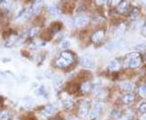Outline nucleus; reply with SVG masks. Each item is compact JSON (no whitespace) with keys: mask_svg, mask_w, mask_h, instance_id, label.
<instances>
[{"mask_svg":"<svg viewBox=\"0 0 146 120\" xmlns=\"http://www.w3.org/2000/svg\"><path fill=\"white\" fill-rule=\"evenodd\" d=\"M81 89H82V91L84 93H88L90 89H91V84L89 82H85L82 84L81 86Z\"/></svg>","mask_w":146,"mask_h":120,"instance_id":"obj_17","label":"nucleus"},{"mask_svg":"<svg viewBox=\"0 0 146 120\" xmlns=\"http://www.w3.org/2000/svg\"><path fill=\"white\" fill-rule=\"evenodd\" d=\"M89 103L88 101H83L81 105H80V108H79V115L80 117H85L86 115L89 114Z\"/></svg>","mask_w":146,"mask_h":120,"instance_id":"obj_3","label":"nucleus"},{"mask_svg":"<svg viewBox=\"0 0 146 120\" xmlns=\"http://www.w3.org/2000/svg\"><path fill=\"white\" fill-rule=\"evenodd\" d=\"M17 38H18L17 35H11V36L8 38V40L7 41V42H6V46H11L16 42V41L17 40Z\"/></svg>","mask_w":146,"mask_h":120,"instance_id":"obj_14","label":"nucleus"},{"mask_svg":"<svg viewBox=\"0 0 146 120\" xmlns=\"http://www.w3.org/2000/svg\"><path fill=\"white\" fill-rule=\"evenodd\" d=\"M120 87L121 89L125 90V91H131L133 89V84L131 83V82H128V81H124V82H122L120 84Z\"/></svg>","mask_w":146,"mask_h":120,"instance_id":"obj_11","label":"nucleus"},{"mask_svg":"<svg viewBox=\"0 0 146 120\" xmlns=\"http://www.w3.org/2000/svg\"><path fill=\"white\" fill-rule=\"evenodd\" d=\"M74 61V57L71 52H63L56 61V65L58 68H67Z\"/></svg>","mask_w":146,"mask_h":120,"instance_id":"obj_1","label":"nucleus"},{"mask_svg":"<svg viewBox=\"0 0 146 120\" xmlns=\"http://www.w3.org/2000/svg\"><path fill=\"white\" fill-rule=\"evenodd\" d=\"M8 118V114L7 112H3L1 115H0V119L2 120H7Z\"/></svg>","mask_w":146,"mask_h":120,"instance_id":"obj_23","label":"nucleus"},{"mask_svg":"<svg viewBox=\"0 0 146 120\" xmlns=\"http://www.w3.org/2000/svg\"><path fill=\"white\" fill-rule=\"evenodd\" d=\"M120 66H121V65H120L119 60H118V59H114V60H112V61L109 63L108 68H109V70H110V71H117L118 69H119Z\"/></svg>","mask_w":146,"mask_h":120,"instance_id":"obj_9","label":"nucleus"},{"mask_svg":"<svg viewBox=\"0 0 146 120\" xmlns=\"http://www.w3.org/2000/svg\"><path fill=\"white\" fill-rule=\"evenodd\" d=\"M80 64L84 68L94 69L95 68V62L93 59L87 57H82L80 58Z\"/></svg>","mask_w":146,"mask_h":120,"instance_id":"obj_4","label":"nucleus"},{"mask_svg":"<svg viewBox=\"0 0 146 120\" xmlns=\"http://www.w3.org/2000/svg\"><path fill=\"white\" fill-rule=\"evenodd\" d=\"M1 4H2V7L3 8L8 9L9 7L11 6V2H9V1H3V2H1Z\"/></svg>","mask_w":146,"mask_h":120,"instance_id":"obj_22","label":"nucleus"},{"mask_svg":"<svg viewBox=\"0 0 146 120\" xmlns=\"http://www.w3.org/2000/svg\"><path fill=\"white\" fill-rule=\"evenodd\" d=\"M139 111L141 114H145L146 113V103H142L139 107Z\"/></svg>","mask_w":146,"mask_h":120,"instance_id":"obj_20","label":"nucleus"},{"mask_svg":"<svg viewBox=\"0 0 146 120\" xmlns=\"http://www.w3.org/2000/svg\"><path fill=\"white\" fill-rule=\"evenodd\" d=\"M139 14H140V11L138 10L137 8H135V9H133V11H131V19H136L138 16H139Z\"/></svg>","mask_w":146,"mask_h":120,"instance_id":"obj_19","label":"nucleus"},{"mask_svg":"<svg viewBox=\"0 0 146 120\" xmlns=\"http://www.w3.org/2000/svg\"><path fill=\"white\" fill-rule=\"evenodd\" d=\"M145 120H146V117H145Z\"/></svg>","mask_w":146,"mask_h":120,"instance_id":"obj_25","label":"nucleus"},{"mask_svg":"<svg viewBox=\"0 0 146 120\" xmlns=\"http://www.w3.org/2000/svg\"><path fill=\"white\" fill-rule=\"evenodd\" d=\"M101 110H102V105L100 104L95 105L89 112V116L91 119H95L99 115Z\"/></svg>","mask_w":146,"mask_h":120,"instance_id":"obj_6","label":"nucleus"},{"mask_svg":"<svg viewBox=\"0 0 146 120\" xmlns=\"http://www.w3.org/2000/svg\"><path fill=\"white\" fill-rule=\"evenodd\" d=\"M139 93L141 95V97H146V84L144 85H141L139 89Z\"/></svg>","mask_w":146,"mask_h":120,"instance_id":"obj_18","label":"nucleus"},{"mask_svg":"<svg viewBox=\"0 0 146 120\" xmlns=\"http://www.w3.org/2000/svg\"><path fill=\"white\" fill-rule=\"evenodd\" d=\"M104 36L105 31L103 29H100V30H98V31H96L94 32L92 37H91V39L95 43H98V42H100L103 39Z\"/></svg>","mask_w":146,"mask_h":120,"instance_id":"obj_5","label":"nucleus"},{"mask_svg":"<svg viewBox=\"0 0 146 120\" xmlns=\"http://www.w3.org/2000/svg\"><path fill=\"white\" fill-rule=\"evenodd\" d=\"M141 33H142V35L144 36V37H146V25L142 28V30H141Z\"/></svg>","mask_w":146,"mask_h":120,"instance_id":"obj_24","label":"nucleus"},{"mask_svg":"<svg viewBox=\"0 0 146 120\" xmlns=\"http://www.w3.org/2000/svg\"><path fill=\"white\" fill-rule=\"evenodd\" d=\"M70 46V42H68V41H63L61 44H60V48L61 49H67L68 48V46Z\"/></svg>","mask_w":146,"mask_h":120,"instance_id":"obj_21","label":"nucleus"},{"mask_svg":"<svg viewBox=\"0 0 146 120\" xmlns=\"http://www.w3.org/2000/svg\"><path fill=\"white\" fill-rule=\"evenodd\" d=\"M141 63V57L138 53H132L129 54L126 59V64L131 68H137Z\"/></svg>","mask_w":146,"mask_h":120,"instance_id":"obj_2","label":"nucleus"},{"mask_svg":"<svg viewBox=\"0 0 146 120\" xmlns=\"http://www.w3.org/2000/svg\"><path fill=\"white\" fill-rule=\"evenodd\" d=\"M134 49H136L137 50H140V51H141H141L145 50H146V42H141V43L137 44V45L135 46Z\"/></svg>","mask_w":146,"mask_h":120,"instance_id":"obj_15","label":"nucleus"},{"mask_svg":"<svg viewBox=\"0 0 146 120\" xmlns=\"http://www.w3.org/2000/svg\"><path fill=\"white\" fill-rule=\"evenodd\" d=\"M128 3L127 2H126V1H124V2H122V3H120L119 5L117 7V11L119 12V13H124L125 11H127V7H128Z\"/></svg>","mask_w":146,"mask_h":120,"instance_id":"obj_10","label":"nucleus"},{"mask_svg":"<svg viewBox=\"0 0 146 120\" xmlns=\"http://www.w3.org/2000/svg\"><path fill=\"white\" fill-rule=\"evenodd\" d=\"M124 31H125V25L123 24H121V25H119V26L116 28L115 33L116 32V34H122Z\"/></svg>","mask_w":146,"mask_h":120,"instance_id":"obj_16","label":"nucleus"},{"mask_svg":"<svg viewBox=\"0 0 146 120\" xmlns=\"http://www.w3.org/2000/svg\"><path fill=\"white\" fill-rule=\"evenodd\" d=\"M135 99V96L133 93H127L123 97V101L126 104H130Z\"/></svg>","mask_w":146,"mask_h":120,"instance_id":"obj_12","label":"nucleus"},{"mask_svg":"<svg viewBox=\"0 0 146 120\" xmlns=\"http://www.w3.org/2000/svg\"><path fill=\"white\" fill-rule=\"evenodd\" d=\"M74 22H75V25H76V26H84V25H87V23L89 22V19H88V17H86L85 16H80L75 18Z\"/></svg>","mask_w":146,"mask_h":120,"instance_id":"obj_7","label":"nucleus"},{"mask_svg":"<svg viewBox=\"0 0 146 120\" xmlns=\"http://www.w3.org/2000/svg\"><path fill=\"white\" fill-rule=\"evenodd\" d=\"M145 58H146V55H145Z\"/></svg>","mask_w":146,"mask_h":120,"instance_id":"obj_26","label":"nucleus"},{"mask_svg":"<svg viewBox=\"0 0 146 120\" xmlns=\"http://www.w3.org/2000/svg\"><path fill=\"white\" fill-rule=\"evenodd\" d=\"M48 11L53 16H57L60 15V11H59L57 7H55V6H50L48 7Z\"/></svg>","mask_w":146,"mask_h":120,"instance_id":"obj_13","label":"nucleus"},{"mask_svg":"<svg viewBox=\"0 0 146 120\" xmlns=\"http://www.w3.org/2000/svg\"><path fill=\"white\" fill-rule=\"evenodd\" d=\"M56 111V108L54 105H48L42 110V115L45 116H50Z\"/></svg>","mask_w":146,"mask_h":120,"instance_id":"obj_8","label":"nucleus"}]
</instances>
